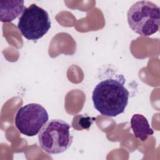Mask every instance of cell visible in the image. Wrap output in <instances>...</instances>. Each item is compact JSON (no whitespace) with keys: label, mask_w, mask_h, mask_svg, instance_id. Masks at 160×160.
I'll list each match as a JSON object with an SVG mask.
<instances>
[{"label":"cell","mask_w":160,"mask_h":160,"mask_svg":"<svg viewBox=\"0 0 160 160\" xmlns=\"http://www.w3.org/2000/svg\"><path fill=\"white\" fill-rule=\"evenodd\" d=\"M125 78L118 74L100 81L94 88L92 100L94 108L102 115L116 117L128 106L129 92L124 86Z\"/></svg>","instance_id":"1"},{"label":"cell","mask_w":160,"mask_h":160,"mask_svg":"<svg viewBox=\"0 0 160 160\" xmlns=\"http://www.w3.org/2000/svg\"><path fill=\"white\" fill-rule=\"evenodd\" d=\"M127 19L134 32L142 36H149L159 30L160 9L151 1H139L129 9Z\"/></svg>","instance_id":"2"},{"label":"cell","mask_w":160,"mask_h":160,"mask_svg":"<svg viewBox=\"0 0 160 160\" xmlns=\"http://www.w3.org/2000/svg\"><path fill=\"white\" fill-rule=\"evenodd\" d=\"M38 140L41 148L47 153H62L72 142L73 137L70 132V125L61 119H51L39 131Z\"/></svg>","instance_id":"3"},{"label":"cell","mask_w":160,"mask_h":160,"mask_svg":"<svg viewBox=\"0 0 160 160\" xmlns=\"http://www.w3.org/2000/svg\"><path fill=\"white\" fill-rule=\"evenodd\" d=\"M51 27L48 12L36 4L25 8L18 22V28L22 36L31 41L42 38Z\"/></svg>","instance_id":"4"},{"label":"cell","mask_w":160,"mask_h":160,"mask_svg":"<svg viewBox=\"0 0 160 160\" xmlns=\"http://www.w3.org/2000/svg\"><path fill=\"white\" fill-rule=\"evenodd\" d=\"M48 119V113L42 106L29 103L18 110L15 116V126L21 134L32 137L39 132Z\"/></svg>","instance_id":"5"},{"label":"cell","mask_w":160,"mask_h":160,"mask_svg":"<svg viewBox=\"0 0 160 160\" xmlns=\"http://www.w3.org/2000/svg\"><path fill=\"white\" fill-rule=\"evenodd\" d=\"M24 9L23 0L0 1V21L10 22L19 17Z\"/></svg>","instance_id":"6"},{"label":"cell","mask_w":160,"mask_h":160,"mask_svg":"<svg viewBox=\"0 0 160 160\" xmlns=\"http://www.w3.org/2000/svg\"><path fill=\"white\" fill-rule=\"evenodd\" d=\"M131 128L134 136L141 141L147 140L149 136L154 134L147 118L141 114H134L130 121Z\"/></svg>","instance_id":"7"},{"label":"cell","mask_w":160,"mask_h":160,"mask_svg":"<svg viewBox=\"0 0 160 160\" xmlns=\"http://www.w3.org/2000/svg\"><path fill=\"white\" fill-rule=\"evenodd\" d=\"M95 119V118H92L84 115H78L74 118L72 122H75V124L73 123L72 126H74L75 125H78L81 127L80 129H88Z\"/></svg>","instance_id":"8"}]
</instances>
